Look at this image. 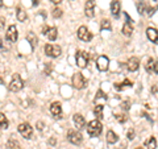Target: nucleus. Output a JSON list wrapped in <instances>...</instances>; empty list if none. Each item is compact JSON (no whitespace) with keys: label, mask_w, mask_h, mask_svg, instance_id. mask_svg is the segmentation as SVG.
<instances>
[{"label":"nucleus","mask_w":158,"mask_h":149,"mask_svg":"<svg viewBox=\"0 0 158 149\" xmlns=\"http://www.w3.org/2000/svg\"><path fill=\"white\" fill-rule=\"evenodd\" d=\"M52 15H53V17H54V19L61 17V16H62V9H61V8H54Z\"/></svg>","instance_id":"obj_31"},{"label":"nucleus","mask_w":158,"mask_h":149,"mask_svg":"<svg viewBox=\"0 0 158 149\" xmlns=\"http://www.w3.org/2000/svg\"><path fill=\"white\" fill-rule=\"evenodd\" d=\"M112 27H111V23L108 20H103L102 24H100V31H111Z\"/></svg>","instance_id":"obj_29"},{"label":"nucleus","mask_w":158,"mask_h":149,"mask_svg":"<svg viewBox=\"0 0 158 149\" xmlns=\"http://www.w3.org/2000/svg\"><path fill=\"white\" fill-rule=\"evenodd\" d=\"M145 145H146V148H148V149H156V148H157V138H156L154 136L149 137V138L146 140Z\"/></svg>","instance_id":"obj_24"},{"label":"nucleus","mask_w":158,"mask_h":149,"mask_svg":"<svg viewBox=\"0 0 158 149\" xmlns=\"http://www.w3.org/2000/svg\"><path fill=\"white\" fill-rule=\"evenodd\" d=\"M85 13L87 17H94L95 16V2L94 0H87L85 6Z\"/></svg>","instance_id":"obj_12"},{"label":"nucleus","mask_w":158,"mask_h":149,"mask_svg":"<svg viewBox=\"0 0 158 149\" xmlns=\"http://www.w3.org/2000/svg\"><path fill=\"white\" fill-rule=\"evenodd\" d=\"M38 3H40V0H32V6H33V7L38 6Z\"/></svg>","instance_id":"obj_37"},{"label":"nucleus","mask_w":158,"mask_h":149,"mask_svg":"<svg viewBox=\"0 0 158 149\" xmlns=\"http://www.w3.org/2000/svg\"><path fill=\"white\" fill-rule=\"evenodd\" d=\"M146 36H148V38H149L153 44H157L158 40H157V29L156 28H148Z\"/></svg>","instance_id":"obj_18"},{"label":"nucleus","mask_w":158,"mask_h":149,"mask_svg":"<svg viewBox=\"0 0 158 149\" xmlns=\"http://www.w3.org/2000/svg\"><path fill=\"white\" fill-rule=\"evenodd\" d=\"M99 99H103V100H107V95L104 92H103L102 90H99L98 92H96V96H95V102H98Z\"/></svg>","instance_id":"obj_30"},{"label":"nucleus","mask_w":158,"mask_h":149,"mask_svg":"<svg viewBox=\"0 0 158 149\" xmlns=\"http://www.w3.org/2000/svg\"><path fill=\"white\" fill-rule=\"evenodd\" d=\"M154 2H157V0H154Z\"/></svg>","instance_id":"obj_43"},{"label":"nucleus","mask_w":158,"mask_h":149,"mask_svg":"<svg viewBox=\"0 0 158 149\" xmlns=\"http://www.w3.org/2000/svg\"><path fill=\"white\" fill-rule=\"evenodd\" d=\"M8 148L9 149H21V145H20V143L17 140H15L13 137H11L8 140Z\"/></svg>","instance_id":"obj_27"},{"label":"nucleus","mask_w":158,"mask_h":149,"mask_svg":"<svg viewBox=\"0 0 158 149\" xmlns=\"http://www.w3.org/2000/svg\"><path fill=\"white\" fill-rule=\"evenodd\" d=\"M156 11H157V8L154 7V8H152V7H146V9H145V12H148L146 15L148 16H153V15L156 13Z\"/></svg>","instance_id":"obj_32"},{"label":"nucleus","mask_w":158,"mask_h":149,"mask_svg":"<svg viewBox=\"0 0 158 149\" xmlns=\"http://www.w3.org/2000/svg\"><path fill=\"white\" fill-rule=\"evenodd\" d=\"M145 9H146V2L145 0H137V11L140 15L145 13Z\"/></svg>","instance_id":"obj_26"},{"label":"nucleus","mask_w":158,"mask_h":149,"mask_svg":"<svg viewBox=\"0 0 158 149\" xmlns=\"http://www.w3.org/2000/svg\"><path fill=\"white\" fill-rule=\"evenodd\" d=\"M103 110H104V106H103V104H96L95 106V108H94V113H95V116L98 117V119H103Z\"/></svg>","instance_id":"obj_23"},{"label":"nucleus","mask_w":158,"mask_h":149,"mask_svg":"<svg viewBox=\"0 0 158 149\" xmlns=\"http://www.w3.org/2000/svg\"><path fill=\"white\" fill-rule=\"evenodd\" d=\"M50 113L53 116H56V119H62V106H61V103H58V102L52 103Z\"/></svg>","instance_id":"obj_11"},{"label":"nucleus","mask_w":158,"mask_h":149,"mask_svg":"<svg viewBox=\"0 0 158 149\" xmlns=\"http://www.w3.org/2000/svg\"><path fill=\"white\" fill-rule=\"evenodd\" d=\"M146 71L148 73H150V74H157V61L156 59H153V58H150L149 61H148V63H146Z\"/></svg>","instance_id":"obj_17"},{"label":"nucleus","mask_w":158,"mask_h":149,"mask_svg":"<svg viewBox=\"0 0 158 149\" xmlns=\"http://www.w3.org/2000/svg\"><path fill=\"white\" fill-rule=\"evenodd\" d=\"M75 59H77V65L81 69H86L88 59H90V54L85 50H78L75 54Z\"/></svg>","instance_id":"obj_3"},{"label":"nucleus","mask_w":158,"mask_h":149,"mask_svg":"<svg viewBox=\"0 0 158 149\" xmlns=\"http://www.w3.org/2000/svg\"><path fill=\"white\" fill-rule=\"evenodd\" d=\"M8 126H9L8 119L6 117L4 113H0V128H2V130H7Z\"/></svg>","instance_id":"obj_28"},{"label":"nucleus","mask_w":158,"mask_h":149,"mask_svg":"<svg viewBox=\"0 0 158 149\" xmlns=\"http://www.w3.org/2000/svg\"><path fill=\"white\" fill-rule=\"evenodd\" d=\"M136 149H142V148H141V147H138V148H136Z\"/></svg>","instance_id":"obj_42"},{"label":"nucleus","mask_w":158,"mask_h":149,"mask_svg":"<svg viewBox=\"0 0 158 149\" xmlns=\"http://www.w3.org/2000/svg\"><path fill=\"white\" fill-rule=\"evenodd\" d=\"M44 32H45V34L50 41H56L57 37H58V31H57V28H54V27L53 28H45Z\"/></svg>","instance_id":"obj_15"},{"label":"nucleus","mask_w":158,"mask_h":149,"mask_svg":"<svg viewBox=\"0 0 158 149\" xmlns=\"http://www.w3.org/2000/svg\"><path fill=\"white\" fill-rule=\"evenodd\" d=\"M6 38L8 40L9 42H16L17 38H19V32L15 25H9L7 29V34H6Z\"/></svg>","instance_id":"obj_10"},{"label":"nucleus","mask_w":158,"mask_h":149,"mask_svg":"<svg viewBox=\"0 0 158 149\" xmlns=\"http://www.w3.org/2000/svg\"><path fill=\"white\" fill-rule=\"evenodd\" d=\"M67 138H69V141H70L71 144H74V145H79V144L82 143L83 140V136H82V133L79 132V131H69L67 133Z\"/></svg>","instance_id":"obj_7"},{"label":"nucleus","mask_w":158,"mask_h":149,"mask_svg":"<svg viewBox=\"0 0 158 149\" xmlns=\"http://www.w3.org/2000/svg\"><path fill=\"white\" fill-rule=\"evenodd\" d=\"M127 67L129 71H136L138 70V67H140V59H138L137 57H132L128 59L127 62Z\"/></svg>","instance_id":"obj_13"},{"label":"nucleus","mask_w":158,"mask_h":149,"mask_svg":"<svg viewBox=\"0 0 158 149\" xmlns=\"http://www.w3.org/2000/svg\"><path fill=\"white\" fill-rule=\"evenodd\" d=\"M73 120H74V124H75V127L78 128V131H81L85 128L86 126V121H85V117H83L82 115H79V113H75L73 117Z\"/></svg>","instance_id":"obj_14"},{"label":"nucleus","mask_w":158,"mask_h":149,"mask_svg":"<svg viewBox=\"0 0 158 149\" xmlns=\"http://www.w3.org/2000/svg\"><path fill=\"white\" fill-rule=\"evenodd\" d=\"M86 84H87V81H86V78L83 77V74L82 73H75L73 75V86L75 87V88H85L86 87Z\"/></svg>","instance_id":"obj_5"},{"label":"nucleus","mask_w":158,"mask_h":149,"mask_svg":"<svg viewBox=\"0 0 158 149\" xmlns=\"http://www.w3.org/2000/svg\"><path fill=\"white\" fill-rule=\"evenodd\" d=\"M27 40H28V42L31 44L32 49L36 48V45H37V36H36V34H34L33 32H29V33L27 34Z\"/></svg>","instance_id":"obj_22"},{"label":"nucleus","mask_w":158,"mask_h":149,"mask_svg":"<svg viewBox=\"0 0 158 149\" xmlns=\"http://www.w3.org/2000/svg\"><path fill=\"white\" fill-rule=\"evenodd\" d=\"M3 83H4V81H3L2 78H0V84H3Z\"/></svg>","instance_id":"obj_41"},{"label":"nucleus","mask_w":158,"mask_h":149,"mask_svg":"<svg viewBox=\"0 0 158 149\" xmlns=\"http://www.w3.org/2000/svg\"><path fill=\"white\" fill-rule=\"evenodd\" d=\"M96 66L100 71H107L108 67H110V59L106 56H99L96 58Z\"/></svg>","instance_id":"obj_9"},{"label":"nucleus","mask_w":158,"mask_h":149,"mask_svg":"<svg viewBox=\"0 0 158 149\" xmlns=\"http://www.w3.org/2000/svg\"><path fill=\"white\" fill-rule=\"evenodd\" d=\"M78 38L82 40V41H85V42H88L92 40V34L87 29V27H81L78 29Z\"/></svg>","instance_id":"obj_8"},{"label":"nucleus","mask_w":158,"mask_h":149,"mask_svg":"<svg viewBox=\"0 0 158 149\" xmlns=\"http://www.w3.org/2000/svg\"><path fill=\"white\" fill-rule=\"evenodd\" d=\"M17 131L20 132V135H21L24 138H31L32 135H33V128L31 127L29 123H21L19 126Z\"/></svg>","instance_id":"obj_6"},{"label":"nucleus","mask_w":158,"mask_h":149,"mask_svg":"<svg viewBox=\"0 0 158 149\" xmlns=\"http://www.w3.org/2000/svg\"><path fill=\"white\" fill-rule=\"evenodd\" d=\"M117 140H118V136L113 131L110 130L107 132V143L108 144H115V143H117Z\"/></svg>","instance_id":"obj_21"},{"label":"nucleus","mask_w":158,"mask_h":149,"mask_svg":"<svg viewBox=\"0 0 158 149\" xmlns=\"http://www.w3.org/2000/svg\"><path fill=\"white\" fill-rule=\"evenodd\" d=\"M45 53H46V56H49V57L57 58V57L61 56L62 49H61V46H58V45H52V44H46V45H45Z\"/></svg>","instance_id":"obj_4"},{"label":"nucleus","mask_w":158,"mask_h":149,"mask_svg":"<svg viewBox=\"0 0 158 149\" xmlns=\"http://www.w3.org/2000/svg\"><path fill=\"white\" fill-rule=\"evenodd\" d=\"M102 131H103V126L99 120H92L87 126V133H88V136H91V137L100 136Z\"/></svg>","instance_id":"obj_1"},{"label":"nucleus","mask_w":158,"mask_h":149,"mask_svg":"<svg viewBox=\"0 0 158 149\" xmlns=\"http://www.w3.org/2000/svg\"><path fill=\"white\" fill-rule=\"evenodd\" d=\"M4 27H6V19H4V17H0V31H2Z\"/></svg>","instance_id":"obj_35"},{"label":"nucleus","mask_w":158,"mask_h":149,"mask_svg":"<svg viewBox=\"0 0 158 149\" xmlns=\"http://www.w3.org/2000/svg\"><path fill=\"white\" fill-rule=\"evenodd\" d=\"M116 120H117L118 123H125V121L128 120V117H127L125 115H116Z\"/></svg>","instance_id":"obj_33"},{"label":"nucleus","mask_w":158,"mask_h":149,"mask_svg":"<svg viewBox=\"0 0 158 149\" xmlns=\"http://www.w3.org/2000/svg\"><path fill=\"white\" fill-rule=\"evenodd\" d=\"M152 91H153V92H154V94L157 92V87H156V84H154V87H153V88H152Z\"/></svg>","instance_id":"obj_40"},{"label":"nucleus","mask_w":158,"mask_h":149,"mask_svg":"<svg viewBox=\"0 0 158 149\" xmlns=\"http://www.w3.org/2000/svg\"><path fill=\"white\" fill-rule=\"evenodd\" d=\"M36 127H37V130H38V131H42V130H44V123H42V121H37Z\"/></svg>","instance_id":"obj_36"},{"label":"nucleus","mask_w":158,"mask_h":149,"mask_svg":"<svg viewBox=\"0 0 158 149\" xmlns=\"http://www.w3.org/2000/svg\"><path fill=\"white\" fill-rule=\"evenodd\" d=\"M50 2H53L54 4H59V3L62 2V0H50Z\"/></svg>","instance_id":"obj_39"},{"label":"nucleus","mask_w":158,"mask_h":149,"mask_svg":"<svg viewBox=\"0 0 158 149\" xmlns=\"http://www.w3.org/2000/svg\"><path fill=\"white\" fill-rule=\"evenodd\" d=\"M132 33H133V25H132V23L125 21V24L123 25V34L127 36V37H129V36H132Z\"/></svg>","instance_id":"obj_19"},{"label":"nucleus","mask_w":158,"mask_h":149,"mask_svg":"<svg viewBox=\"0 0 158 149\" xmlns=\"http://www.w3.org/2000/svg\"><path fill=\"white\" fill-rule=\"evenodd\" d=\"M128 138H129V140H133V138H135V131L133 130L128 131Z\"/></svg>","instance_id":"obj_34"},{"label":"nucleus","mask_w":158,"mask_h":149,"mask_svg":"<svg viewBox=\"0 0 158 149\" xmlns=\"http://www.w3.org/2000/svg\"><path fill=\"white\" fill-rule=\"evenodd\" d=\"M132 86H133V83L129 81V79H127V78L124 79V82H123V83H115V88L117 91L124 90L125 87H132Z\"/></svg>","instance_id":"obj_20"},{"label":"nucleus","mask_w":158,"mask_h":149,"mask_svg":"<svg viewBox=\"0 0 158 149\" xmlns=\"http://www.w3.org/2000/svg\"><path fill=\"white\" fill-rule=\"evenodd\" d=\"M111 12L113 15V17L118 19V16H120V3L117 0H113L111 3Z\"/></svg>","instance_id":"obj_16"},{"label":"nucleus","mask_w":158,"mask_h":149,"mask_svg":"<svg viewBox=\"0 0 158 149\" xmlns=\"http://www.w3.org/2000/svg\"><path fill=\"white\" fill-rule=\"evenodd\" d=\"M23 87H24V82H23L21 77H20V74H13L12 81H11V83H9V86H8L9 91L17 92V91L21 90Z\"/></svg>","instance_id":"obj_2"},{"label":"nucleus","mask_w":158,"mask_h":149,"mask_svg":"<svg viewBox=\"0 0 158 149\" xmlns=\"http://www.w3.org/2000/svg\"><path fill=\"white\" fill-rule=\"evenodd\" d=\"M16 17H17L19 21L24 23V21H25V20H27V12H24L21 8L17 7V9H16Z\"/></svg>","instance_id":"obj_25"},{"label":"nucleus","mask_w":158,"mask_h":149,"mask_svg":"<svg viewBox=\"0 0 158 149\" xmlns=\"http://www.w3.org/2000/svg\"><path fill=\"white\" fill-rule=\"evenodd\" d=\"M49 143H50V145H56V138H50Z\"/></svg>","instance_id":"obj_38"}]
</instances>
